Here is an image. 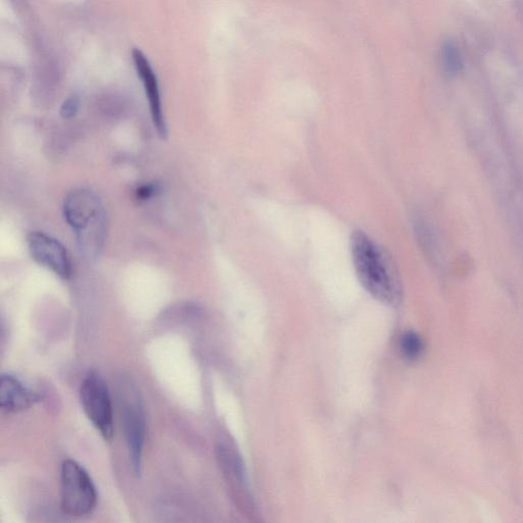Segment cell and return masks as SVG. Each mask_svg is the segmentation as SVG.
<instances>
[{
  "instance_id": "8",
  "label": "cell",
  "mask_w": 523,
  "mask_h": 523,
  "mask_svg": "<svg viewBox=\"0 0 523 523\" xmlns=\"http://www.w3.org/2000/svg\"><path fill=\"white\" fill-rule=\"evenodd\" d=\"M38 401V395L24 386L19 378L11 374L2 375V379H0V407L5 412H20L30 408Z\"/></svg>"
},
{
  "instance_id": "9",
  "label": "cell",
  "mask_w": 523,
  "mask_h": 523,
  "mask_svg": "<svg viewBox=\"0 0 523 523\" xmlns=\"http://www.w3.org/2000/svg\"><path fill=\"white\" fill-rule=\"evenodd\" d=\"M218 458L231 484L242 496L244 507L251 511L255 506H253L252 503L247 475L240 454L231 447L220 446L218 449Z\"/></svg>"
},
{
  "instance_id": "5",
  "label": "cell",
  "mask_w": 523,
  "mask_h": 523,
  "mask_svg": "<svg viewBox=\"0 0 523 523\" xmlns=\"http://www.w3.org/2000/svg\"><path fill=\"white\" fill-rule=\"evenodd\" d=\"M122 419L133 470L140 473L146 440V416L137 392L124 394Z\"/></svg>"
},
{
  "instance_id": "1",
  "label": "cell",
  "mask_w": 523,
  "mask_h": 523,
  "mask_svg": "<svg viewBox=\"0 0 523 523\" xmlns=\"http://www.w3.org/2000/svg\"><path fill=\"white\" fill-rule=\"evenodd\" d=\"M351 250L363 288L379 302L397 304L402 297L401 282L386 252L362 231L353 233Z\"/></svg>"
},
{
  "instance_id": "7",
  "label": "cell",
  "mask_w": 523,
  "mask_h": 523,
  "mask_svg": "<svg viewBox=\"0 0 523 523\" xmlns=\"http://www.w3.org/2000/svg\"><path fill=\"white\" fill-rule=\"evenodd\" d=\"M132 59L138 77L144 84L155 128L161 137H166L167 125L163 114L158 78L144 53L134 49Z\"/></svg>"
},
{
  "instance_id": "6",
  "label": "cell",
  "mask_w": 523,
  "mask_h": 523,
  "mask_svg": "<svg viewBox=\"0 0 523 523\" xmlns=\"http://www.w3.org/2000/svg\"><path fill=\"white\" fill-rule=\"evenodd\" d=\"M28 248L32 258L42 267L63 279L72 276V262L66 248L54 237L41 231L28 235Z\"/></svg>"
},
{
  "instance_id": "4",
  "label": "cell",
  "mask_w": 523,
  "mask_h": 523,
  "mask_svg": "<svg viewBox=\"0 0 523 523\" xmlns=\"http://www.w3.org/2000/svg\"><path fill=\"white\" fill-rule=\"evenodd\" d=\"M80 398L88 419L106 441L114 436V413L112 399L104 379L90 372L83 380Z\"/></svg>"
},
{
  "instance_id": "13",
  "label": "cell",
  "mask_w": 523,
  "mask_h": 523,
  "mask_svg": "<svg viewBox=\"0 0 523 523\" xmlns=\"http://www.w3.org/2000/svg\"><path fill=\"white\" fill-rule=\"evenodd\" d=\"M158 192V185L146 184L137 189L136 197L138 200L147 201L153 198Z\"/></svg>"
},
{
  "instance_id": "10",
  "label": "cell",
  "mask_w": 523,
  "mask_h": 523,
  "mask_svg": "<svg viewBox=\"0 0 523 523\" xmlns=\"http://www.w3.org/2000/svg\"><path fill=\"white\" fill-rule=\"evenodd\" d=\"M441 67L450 78L459 76L464 70V60L459 45L453 40L443 43L440 51Z\"/></svg>"
},
{
  "instance_id": "3",
  "label": "cell",
  "mask_w": 523,
  "mask_h": 523,
  "mask_svg": "<svg viewBox=\"0 0 523 523\" xmlns=\"http://www.w3.org/2000/svg\"><path fill=\"white\" fill-rule=\"evenodd\" d=\"M97 502V489L87 471L76 461L66 460L61 470L63 511L70 516H85L92 512Z\"/></svg>"
},
{
  "instance_id": "11",
  "label": "cell",
  "mask_w": 523,
  "mask_h": 523,
  "mask_svg": "<svg viewBox=\"0 0 523 523\" xmlns=\"http://www.w3.org/2000/svg\"><path fill=\"white\" fill-rule=\"evenodd\" d=\"M424 350V344L419 335L414 331H408L401 340V351L410 360L418 359Z\"/></svg>"
},
{
  "instance_id": "2",
  "label": "cell",
  "mask_w": 523,
  "mask_h": 523,
  "mask_svg": "<svg viewBox=\"0 0 523 523\" xmlns=\"http://www.w3.org/2000/svg\"><path fill=\"white\" fill-rule=\"evenodd\" d=\"M63 215L75 233L81 253L97 257L107 235V214L102 199L87 188L74 189L65 198Z\"/></svg>"
},
{
  "instance_id": "12",
  "label": "cell",
  "mask_w": 523,
  "mask_h": 523,
  "mask_svg": "<svg viewBox=\"0 0 523 523\" xmlns=\"http://www.w3.org/2000/svg\"><path fill=\"white\" fill-rule=\"evenodd\" d=\"M80 107V101L75 95H72V97L68 98L62 105L60 114L63 119L70 120L74 118Z\"/></svg>"
}]
</instances>
